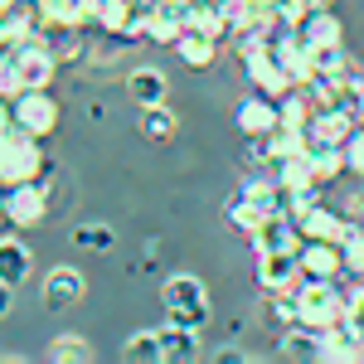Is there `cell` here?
I'll return each mask as SVG.
<instances>
[{
	"instance_id": "6da1fadb",
	"label": "cell",
	"mask_w": 364,
	"mask_h": 364,
	"mask_svg": "<svg viewBox=\"0 0 364 364\" xmlns=\"http://www.w3.org/2000/svg\"><path fill=\"white\" fill-rule=\"evenodd\" d=\"M5 78H0V87H5V97H15V92H25V87H49L58 73V54L49 39H25V44H15V49H5V68H0Z\"/></svg>"
},
{
	"instance_id": "7a4b0ae2",
	"label": "cell",
	"mask_w": 364,
	"mask_h": 364,
	"mask_svg": "<svg viewBox=\"0 0 364 364\" xmlns=\"http://www.w3.org/2000/svg\"><path fill=\"white\" fill-rule=\"evenodd\" d=\"M296 321L311 331H331L345 321V296L336 291V282L321 277H301L296 282Z\"/></svg>"
},
{
	"instance_id": "3957f363",
	"label": "cell",
	"mask_w": 364,
	"mask_h": 364,
	"mask_svg": "<svg viewBox=\"0 0 364 364\" xmlns=\"http://www.w3.org/2000/svg\"><path fill=\"white\" fill-rule=\"evenodd\" d=\"M39 170H44L39 136H29V132H20L15 122H5V141H0V175H5V185L39 180Z\"/></svg>"
},
{
	"instance_id": "277c9868",
	"label": "cell",
	"mask_w": 364,
	"mask_h": 364,
	"mask_svg": "<svg viewBox=\"0 0 364 364\" xmlns=\"http://www.w3.org/2000/svg\"><path fill=\"white\" fill-rule=\"evenodd\" d=\"M5 122H15L20 132H29V136H54L58 132V102L49 87H25V92H15L10 97V112H5Z\"/></svg>"
},
{
	"instance_id": "5b68a950",
	"label": "cell",
	"mask_w": 364,
	"mask_h": 364,
	"mask_svg": "<svg viewBox=\"0 0 364 364\" xmlns=\"http://www.w3.org/2000/svg\"><path fill=\"white\" fill-rule=\"evenodd\" d=\"M161 301H166L170 321H185V326H204L209 321V287L195 272H175L161 287Z\"/></svg>"
},
{
	"instance_id": "8992f818",
	"label": "cell",
	"mask_w": 364,
	"mask_h": 364,
	"mask_svg": "<svg viewBox=\"0 0 364 364\" xmlns=\"http://www.w3.org/2000/svg\"><path fill=\"white\" fill-rule=\"evenodd\" d=\"M49 214V190L39 180H25V185H5V224L10 228H34Z\"/></svg>"
},
{
	"instance_id": "52a82bcc",
	"label": "cell",
	"mask_w": 364,
	"mask_h": 364,
	"mask_svg": "<svg viewBox=\"0 0 364 364\" xmlns=\"http://www.w3.org/2000/svg\"><path fill=\"white\" fill-rule=\"evenodd\" d=\"M306 277L301 272V248H282V252H257V282L267 291H282V287H296Z\"/></svg>"
},
{
	"instance_id": "ba28073f",
	"label": "cell",
	"mask_w": 364,
	"mask_h": 364,
	"mask_svg": "<svg viewBox=\"0 0 364 364\" xmlns=\"http://www.w3.org/2000/svg\"><path fill=\"white\" fill-rule=\"evenodd\" d=\"M83 291H87V282L78 267H49V277H44V287H39V296H44V306L49 311H68V306H78L83 301Z\"/></svg>"
},
{
	"instance_id": "9c48e42d",
	"label": "cell",
	"mask_w": 364,
	"mask_h": 364,
	"mask_svg": "<svg viewBox=\"0 0 364 364\" xmlns=\"http://www.w3.org/2000/svg\"><path fill=\"white\" fill-rule=\"evenodd\" d=\"M301 243H306V233H301V224L291 214H272L252 233V248L257 252H282V248H301Z\"/></svg>"
},
{
	"instance_id": "30bf717a",
	"label": "cell",
	"mask_w": 364,
	"mask_h": 364,
	"mask_svg": "<svg viewBox=\"0 0 364 364\" xmlns=\"http://www.w3.org/2000/svg\"><path fill=\"white\" fill-rule=\"evenodd\" d=\"M248 83L257 87V92H267V97H277V102L296 87V83H291V73L272 58V49H267V54H257V58H248Z\"/></svg>"
},
{
	"instance_id": "8fae6325",
	"label": "cell",
	"mask_w": 364,
	"mask_h": 364,
	"mask_svg": "<svg viewBox=\"0 0 364 364\" xmlns=\"http://www.w3.org/2000/svg\"><path fill=\"white\" fill-rule=\"evenodd\" d=\"M301 272L321 282H336L345 272V257H340V243H321V238H306L301 243Z\"/></svg>"
},
{
	"instance_id": "7c38bea8",
	"label": "cell",
	"mask_w": 364,
	"mask_h": 364,
	"mask_svg": "<svg viewBox=\"0 0 364 364\" xmlns=\"http://www.w3.org/2000/svg\"><path fill=\"white\" fill-rule=\"evenodd\" d=\"M277 122H282V107H277V97H267V92H252L248 102L238 107L243 136H267V132H277Z\"/></svg>"
},
{
	"instance_id": "4fadbf2b",
	"label": "cell",
	"mask_w": 364,
	"mask_h": 364,
	"mask_svg": "<svg viewBox=\"0 0 364 364\" xmlns=\"http://www.w3.org/2000/svg\"><path fill=\"white\" fill-rule=\"evenodd\" d=\"M321 360L326 364H360L364 360V340L340 321L331 331H321Z\"/></svg>"
},
{
	"instance_id": "5bb4252c",
	"label": "cell",
	"mask_w": 364,
	"mask_h": 364,
	"mask_svg": "<svg viewBox=\"0 0 364 364\" xmlns=\"http://www.w3.org/2000/svg\"><path fill=\"white\" fill-rule=\"evenodd\" d=\"M199 355V326H185V321H166L161 326V360L185 364Z\"/></svg>"
},
{
	"instance_id": "9a60e30c",
	"label": "cell",
	"mask_w": 364,
	"mask_h": 364,
	"mask_svg": "<svg viewBox=\"0 0 364 364\" xmlns=\"http://www.w3.org/2000/svg\"><path fill=\"white\" fill-rule=\"evenodd\" d=\"M277 355H287V360H321V331H311L301 321L282 326L277 331Z\"/></svg>"
},
{
	"instance_id": "2e32d148",
	"label": "cell",
	"mask_w": 364,
	"mask_h": 364,
	"mask_svg": "<svg viewBox=\"0 0 364 364\" xmlns=\"http://www.w3.org/2000/svg\"><path fill=\"white\" fill-rule=\"evenodd\" d=\"M146 20H151V39H156V44H175V39L185 34V5H180V0H156V5L146 10Z\"/></svg>"
},
{
	"instance_id": "e0dca14e",
	"label": "cell",
	"mask_w": 364,
	"mask_h": 364,
	"mask_svg": "<svg viewBox=\"0 0 364 364\" xmlns=\"http://www.w3.org/2000/svg\"><path fill=\"white\" fill-rule=\"evenodd\" d=\"M296 224H301V233H306V238H321V243H340L350 219H340L336 209H326V204H311V209L301 214V219H296Z\"/></svg>"
},
{
	"instance_id": "ac0fdd59",
	"label": "cell",
	"mask_w": 364,
	"mask_h": 364,
	"mask_svg": "<svg viewBox=\"0 0 364 364\" xmlns=\"http://www.w3.org/2000/svg\"><path fill=\"white\" fill-rule=\"evenodd\" d=\"M136 20V0H92V25L102 29V34H127Z\"/></svg>"
},
{
	"instance_id": "d6986e66",
	"label": "cell",
	"mask_w": 364,
	"mask_h": 364,
	"mask_svg": "<svg viewBox=\"0 0 364 364\" xmlns=\"http://www.w3.org/2000/svg\"><path fill=\"white\" fill-rule=\"evenodd\" d=\"M166 73L161 68H132V78H127V92H132V102L136 107H156V102H166Z\"/></svg>"
},
{
	"instance_id": "ffe728a7",
	"label": "cell",
	"mask_w": 364,
	"mask_h": 364,
	"mask_svg": "<svg viewBox=\"0 0 364 364\" xmlns=\"http://www.w3.org/2000/svg\"><path fill=\"white\" fill-rule=\"evenodd\" d=\"M175 54H180V63H190V68H209L214 54H219V39L204 34V29H185V34L175 39Z\"/></svg>"
},
{
	"instance_id": "44dd1931",
	"label": "cell",
	"mask_w": 364,
	"mask_h": 364,
	"mask_svg": "<svg viewBox=\"0 0 364 364\" xmlns=\"http://www.w3.org/2000/svg\"><path fill=\"white\" fill-rule=\"evenodd\" d=\"M29 262H34L29 248L15 233H5V238H0V282H5V287H20V282L29 277Z\"/></svg>"
},
{
	"instance_id": "7402d4cb",
	"label": "cell",
	"mask_w": 364,
	"mask_h": 364,
	"mask_svg": "<svg viewBox=\"0 0 364 364\" xmlns=\"http://www.w3.org/2000/svg\"><path fill=\"white\" fill-rule=\"evenodd\" d=\"M277 180L287 185V190H321V175H316L311 151H296V156L277 161Z\"/></svg>"
},
{
	"instance_id": "603a6c76",
	"label": "cell",
	"mask_w": 364,
	"mask_h": 364,
	"mask_svg": "<svg viewBox=\"0 0 364 364\" xmlns=\"http://www.w3.org/2000/svg\"><path fill=\"white\" fill-rule=\"evenodd\" d=\"M296 29H301V39H306V44H340V34H345L340 20L331 15V5H316Z\"/></svg>"
},
{
	"instance_id": "cb8c5ba5",
	"label": "cell",
	"mask_w": 364,
	"mask_h": 364,
	"mask_svg": "<svg viewBox=\"0 0 364 364\" xmlns=\"http://www.w3.org/2000/svg\"><path fill=\"white\" fill-rule=\"evenodd\" d=\"M49 10V29L63 25V29H83L92 25V0H44Z\"/></svg>"
},
{
	"instance_id": "d4e9b609",
	"label": "cell",
	"mask_w": 364,
	"mask_h": 364,
	"mask_svg": "<svg viewBox=\"0 0 364 364\" xmlns=\"http://www.w3.org/2000/svg\"><path fill=\"white\" fill-rule=\"evenodd\" d=\"M224 214H228V224L238 228V233H248V238L257 233V224H262V209H257V204H252V199L243 195V190H238V195H233V199L224 204Z\"/></svg>"
},
{
	"instance_id": "484cf974",
	"label": "cell",
	"mask_w": 364,
	"mask_h": 364,
	"mask_svg": "<svg viewBox=\"0 0 364 364\" xmlns=\"http://www.w3.org/2000/svg\"><path fill=\"white\" fill-rule=\"evenodd\" d=\"M122 360L146 364V360H161V331H132L127 345H122Z\"/></svg>"
},
{
	"instance_id": "4316f807",
	"label": "cell",
	"mask_w": 364,
	"mask_h": 364,
	"mask_svg": "<svg viewBox=\"0 0 364 364\" xmlns=\"http://www.w3.org/2000/svg\"><path fill=\"white\" fill-rule=\"evenodd\" d=\"M49 360H54V364H87V360H92V350H87L83 336H54V340H49Z\"/></svg>"
},
{
	"instance_id": "83f0119b",
	"label": "cell",
	"mask_w": 364,
	"mask_h": 364,
	"mask_svg": "<svg viewBox=\"0 0 364 364\" xmlns=\"http://www.w3.org/2000/svg\"><path fill=\"white\" fill-rule=\"evenodd\" d=\"M141 132H146L151 141H170V136H175V112H170L166 102L146 107V117H141Z\"/></svg>"
},
{
	"instance_id": "f1b7e54d",
	"label": "cell",
	"mask_w": 364,
	"mask_h": 364,
	"mask_svg": "<svg viewBox=\"0 0 364 364\" xmlns=\"http://www.w3.org/2000/svg\"><path fill=\"white\" fill-rule=\"evenodd\" d=\"M73 243H78L83 252H107L117 243V233L107 224H78L73 228Z\"/></svg>"
},
{
	"instance_id": "f546056e",
	"label": "cell",
	"mask_w": 364,
	"mask_h": 364,
	"mask_svg": "<svg viewBox=\"0 0 364 364\" xmlns=\"http://www.w3.org/2000/svg\"><path fill=\"white\" fill-rule=\"evenodd\" d=\"M340 257H345V272H364V224H345Z\"/></svg>"
},
{
	"instance_id": "4dcf8cb0",
	"label": "cell",
	"mask_w": 364,
	"mask_h": 364,
	"mask_svg": "<svg viewBox=\"0 0 364 364\" xmlns=\"http://www.w3.org/2000/svg\"><path fill=\"white\" fill-rule=\"evenodd\" d=\"M311 161H316L321 185H326V180H336L340 170H350V166H345V146H311Z\"/></svg>"
},
{
	"instance_id": "1f68e13d",
	"label": "cell",
	"mask_w": 364,
	"mask_h": 364,
	"mask_svg": "<svg viewBox=\"0 0 364 364\" xmlns=\"http://www.w3.org/2000/svg\"><path fill=\"white\" fill-rule=\"evenodd\" d=\"M267 316H272L277 326H291V321H296V287H282V291H272Z\"/></svg>"
},
{
	"instance_id": "d6a6232c",
	"label": "cell",
	"mask_w": 364,
	"mask_h": 364,
	"mask_svg": "<svg viewBox=\"0 0 364 364\" xmlns=\"http://www.w3.org/2000/svg\"><path fill=\"white\" fill-rule=\"evenodd\" d=\"M345 326H350V331L364 340V282L350 291V296H345Z\"/></svg>"
},
{
	"instance_id": "836d02e7",
	"label": "cell",
	"mask_w": 364,
	"mask_h": 364,
	"mask_svg": "<svg viewBox=\"0 0 364 364\" xmlns=\"http://www.w3.org/2000/svg\"><path fill=\"white\" fill-rule=\"evenodd\" d=\"M345 166L355 175H364V127H355V136L345 141Z\"/></svg>"
},
{
	"instance_id": "e575fe53",
	"label": "cell",
	"mask_w": 364,
	"mask_h": 364,
	"mask_svg": "<svg viewBox=\"0 0 364 364\" xmlns=\"http://www.w3.org/2000/svg\"><path fill=\"white\" fill-rule=\"evenodd\" d=\"M252 355L248 350H238V345H224V350H214V364H248Z\"/></svg>"
},
{
	"instance_id": "d590c367",
	"label": "cell",
	"mask_w": 364,
	"mask_h": 364,
	"mask_svg": "<svg viewBox=\"0 0 364 364\" xmlns=\"http://www.w3.org/2000/svg\"><path fill=\"white\" fill-rule=\"evenodd\" d=\"M316 5H331V0H316Z\"/></svg>"
}]
</instances>
